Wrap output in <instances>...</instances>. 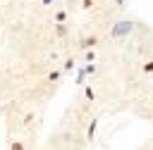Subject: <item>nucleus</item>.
<instances>
[{
	"instance_id": "nucleus-1",
	"label": "nucleus",
	"mask_w": 153,
	"mask_h": 150,
	"mask_svg": "<svg viewBox=\"0 0 153 150\" xmlns=\"http://www.w3.org/2000/svg\"><path fill=\"white\" fill-rule=\"evenodd\" d=\"M129 31H131V24H129V21H120V24L112 29L115 36H122V33H129Z\"/></svg>"
},
{
	"instance_id": "nucleus-2",
	"label": "nucleus",
	"mask_w": 153,
	"mask_h": 150,
	"mask_svg": "<svg viewBox=\"0 0 153 150\" xmlns=\"http://www.w3.org/2000/svg\"><path fill=\"white\" fill-rule=\"evenodd\" d=\"M12 150H24V145L22 143H12Z\"/></svg>"
},
{
	"instance_id": "nucleus-3",
	"label": "nucleus",
	"mask_w": 153,
	"mask_h": 150,
	"mask_svg": "<svg viewBox=\"0 0 153 150\" xmlns=\"http://www.w3.org/2000/svg\"><path fill=\"white\" fill-rule=\"evenodd\" d=\"M146 71H153V62H146V67H143Z\"/></svg>"
}]
</instances>
